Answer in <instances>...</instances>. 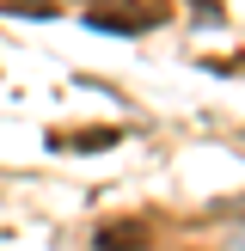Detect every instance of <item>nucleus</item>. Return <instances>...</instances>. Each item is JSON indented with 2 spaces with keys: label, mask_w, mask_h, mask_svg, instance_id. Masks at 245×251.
Listing matches in <instances>:
<instances>
[{
  "label": "nucleus",
  "mask_w": 245,
  "mask_h": 251,
  "mask_svg": "<svg viewBox=\"0 0 245 251\" xmlns=\"http://www.w3.org/2000/svg\"><path fill=\"white\" fill-rule=\"evenodd\" d=\"M141 233H98V251H135Z\"/></svg>",
  "instance_id": "obj_1"
}]
</instances>
